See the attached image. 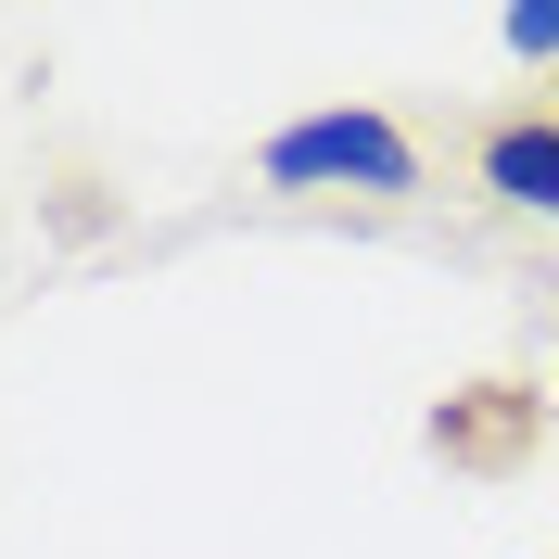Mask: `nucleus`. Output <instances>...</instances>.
<instances>
[{"mask_svg": "<svg viewBox=\"0 0 559 559\" xmlns=\"http://www.w3.org/2000/svg\"><path fill=\"white\" fill-rule=\"evenodd\" d=\"M267 166V191H419V140L394 128V115H293V128L254 153Z\"/></svg>", "mask_w": 559, "mask_h": 559, "instance_id": "f257e3e1", "label": "nucleus"}, {"mask_svg": "<svg viewBox=\"0 0 559 559\" xmlns=\"http://www.w3.org/2000/svg\"><path fill=\"white\" fill-rule=\"evenodd\" d=\"M484 191L509 216H559V115H496L484 128Z\"/></svg>", "mask_w": 559, "mask_h": 559, "instance_id": "f03ea898", "label": "nucleus"}, {"mask_svg": "<svg viewBox=\"0 0 559 559\" xmlns=\"http://www.w3.org/2000/svg\"><path fill=\"white\" fill-rule=\"evenodd\" d=\"M496 38H509L522 64H559V0H522V13H496Z\"/></svg>", "mask_w": 559, "mask_h": 559, "instance_id": "7ed1b4c3", "label": "nucleus"}]
</instances>
